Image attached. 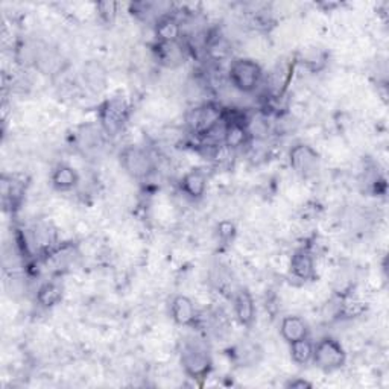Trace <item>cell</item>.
<instances>
[{
    "instance_id": "8992f818",
    "label": "cell",
    "mask_w": 389,
    "mask_h": 389,
    "mask_svg": "<svg viewBox=\"0 0 389 389\" xmlns=\"http://www.w3.org/2000/svg\"><path fill=\"white\" fill-rule=\"evenodd\" d=\"M224 110L220 107L215 104H207L193 111L190 125L194 129V133L209 136L215 131L220 122H224Z\"/></svg>"
},
{
    "instance_id": "7402d4cb",
    "label": "cell",
    "mask_w": 389,
    "mask_h": 389,
    "mask_svg": "<svg viewBox=\"0 0 389 389\" xmlns=\"http://www.w3.org/2000/svg\"><path fill=\"white\" fill-rule=\"evenodd\" d=\"M233 236H235V225L230 224V222H222L219 225V237L222 240H225V242H228V240L233 239Z\"/></svg>"
},
{
    "instance_id": "4fadbf2b",
    "label": "cell",
    "mask_w": 389,
    "mask_h": 389,
    "mask_svg": "<svg viewBox=\"0 0 389 389\" xmlns=\"http://www.w3.org/2000/svg\"><path fill=\"white\" fill-rule=\"evenodd\" d=\"M155 35L160 43L178 41L180 35H181V25L173 15L164 14L163 17L157 18Z\"/></svg>"
},
{
    "instance_id": "5b68a950",
    "label": "cell",
    "mask_w": 389,
    "mask_h": 389,
    "mask_svg": "<svg viewBox=\"0 0 389 389\" xmlns=\"http://www.w3.org/2000/svg\"><path fill=\"white\" fill-rule=\"evenodd\" d=\"M289 163L303 178H310L319 169V154L312 146L298 143L289 152Z\"/></svg>"
},
{
    "instance_id": "44dd1931",
    "label": "cell",
    "mask_w": 389,
    "mask_h": 389,
    "mask_svg": "<svg viewBox=\"0 0 389 389\" xmlns=\"http://www.w3.org/2000/svg\"><path fill=\"white\" fill-rule=\"evenodd\" d=\"M98 13L104 18V22L111 23L114 20L116 13H117V4L114 2H100L98 4Z\"/></svg>"
},
{
    "instance_id": "ac0fdd59",
    "label": "cell",
    "mask_w": 389,
    "mask_h": 389,
    "mask_svg": "<svg viewBox=\"0 0 389 389\" xmlns=\"http://www.w3.org/2000/svg\"><path fill=\"white\" fill-rule=\"evenodd\" d=\"M61 298H62L61 286L53 282L41 284L39 291H37V301H39V304L43 305V308H53L55 304H58L61 301Z\"/></svg>"
},
{
    "instance_id": "3957f363",
    "label": "cell",
    "mask_w": 389,
    "mask_h": 389,
    "mask_svg": "<svg viewBox=\"0 0 389 389\" xmlns=\"http://www.w3.org/2000/svg\"><path fill=\"white\" fill-rule=\"evenodd\" d=\"M128 116H129L128 102L120 96L111 98L100 105V111H99L100 124H102V128H104V131L110 136H116L120 129L124 128V125L128 120Z\"/></svg>"
},
{
    "instance_id": "ba28073f",
    "label": "cell",
    "mask_w": 389,
    "mask_h": 389,
    "mask_svg": "<svg viewBox=\"0 0 389 389\" xmlns=\"http://www.w3.org/2000/svg\"><path fill=\"white\" fill-rule=\"evenodd\" d=\"M224 143L230 150H237V147L246 145L249 138V131L245 122L240 119H225L224 116Z\"/></svg>"
},
{
    "instance_id": "e0dca14e",
    "label": "cell",
    "mask_w": 389,
    "mask_h": 389,
    "mask_svg": "<svg viewBox=\"0 0 389 389\" xmlns=\"http://www.w3.org/2000/svg\"><path fill=\"white\" fill-rule=\"evenodd\" d=\"M79 177L77 171L70 168V166L61 164L52 173V183L58 190H70L78 184Z\"/></svg>"
},
{
    "instance_id": "277c9868",
    "label": "cell",
    "mask_w": 389,
    "mask_h": 389,
    "mask_svg": "<svg viewBox=\"0 0 389 389\" xmlns=\"http://www.w3.org/2000/svg\"><path fill=\"white\" fill-rule=\"evenodd\" d=\"M181 365L190 377L202 378L211 369V357L207 348L199 344H186L181 351Z\"/></svg>"
},
{
    "instance_id": "603a6c76",
    "label": "cell",
    "mask_w": 389,
    "mask_h": 389,
    "mask_svg": "<svg viewBox=\"0 0 389 389\" xmlns=\"http://www.w3.org/2000/svg\"><path fill=\"white\" fill-rule=\"evenodd\" d=\"M288 388L304 389V388H312V383L310 382H305V381H301V378H296V381H292V382L288 383Z\"/></svg>"
},
{
    "instance_id": "9c48e42d",
    "label": "cell",
    "mask_w": 389,
    "mask_h": 389,
    "mask_svg": "<svg viewBox=\"0 0 389 389\" xmlns=\"http://www.w3.org/2000/svg\"><path fill=\"white\" fill-rule=\"evenodd\" d=\"M171 317L180 326H192L197 319V309L190 298L177 295L171 303Z\"/></svg>"
},
{
    "instance_id": "52a82bcc",
    "label": "cell",
    "mask_w": 389,
    "mask_h": 389,
    "mask_svg": "<svg viewBox=\"0 0 389 389\" xmlns=\"http://www.w3.org/2000/svg\"><path fill=\"white\" fill-rule=\"evenodd\" d=\"M120 163H122L124 169L136 178H142L151 171L150 157L137 146H126L120 152Z\"/></svg>"
},
{
    "instance_id": "9a60e30c",
    "label": "cell",
    "mask_w": 389,
    "mask_h": 389,
    "mask_svg": "<svg viewBox=\"0 0 389 389\" xmlns=\"http://www.w3.org/2000/svg\"><path fill=\"white\" fill-rule=\"evenodd\" d=\"M82 77H84V81L87 82V87L93 91H100L105 88L107 75L100 64L95 61L87 62L84 66V72H82Z\"/></svg>"
},
{
    "instance_id": "d6986e66",
    "label": "cell",
    "mask_w": 389,
    "mask_h": 389,
    "mask_svg": "<svg viewBox=\"0 0 389 389\" xmlns=\"http://www.w3.org/2000/svg\"><path fill=\"white\" fill-rule=\"evenodd\" d=\"M291 345V356L295 364L308 365L313 359V344L309 338L292 342Z\"/></svg>"
},
{
    "instance_id": "ffe728a7",
    "label": "cell",
    "mask_w": 389,
    "mask_h": 389,
    "mask_svg": "<svg viewBox=\"0 0 389 389\" xmlns=\"http://www.w3.org/2000/svg\"><path fill=\"white\" fill-rule=\"evenodd\" d=\"M2 193H4V204L8 207H13V206H18V202H20L22 199V194H23V187L20 186L18 183H8L5 178H4V183H2Z\"/></svg>"
},
{
    "instance_id": "7a4b0ae2",
    "label": "cell",
    "mask_w": 389,
    "mask_h": 389,
    "mask_svg": "<svg viewBox=\"0 0 389 389\" xmlns=\"http://www.w3.org/2000/svg\"><path fill=\"white\" fill-rule=\"evenodd\" d=\"M230 81L242 93H253L262 81V69L253 60H236L230 67Z\"/></svg>"
},
{
    "instance_id": "8fae6325",
    "label": "cell",
    "mask_w": 389,
    "mask_h": 389,
    "mask_svg": "<svg viewBox=\"0 0 389 389\" xmlns=\"http://www.w3.org/2000/svg\"><path fill=\"white\" fill-rule=\"evenodd\" d=\"M291 271L298 280H312L315 279V261L313 256L308 251V249H298L292 258H291Z\"/></svg>"
},
{
    "instance_id": "5bb4252c",
    "label": "cell",
    "mask_w": 389,
    "mask_h": 389,
    "mask_svg": "<svg viewBox=\"0 0 389 389\" xmlns=\"http://www.w3.org/2000/svg\"><path fill=\"white\" fill-rule=\"evenodd\" d=\"M280 333H282V338L288 342V344H292L295 341L308 338L309 329L303 318L286 317L280 324Z\"/></svg>"
},
{
    "instance_id": "30bf717a",
    "label": "cell",
    "mask_w": 389,
    "mask_h": 389,
    "mask_svg": "<svg viewBox=\"0 0 389 389\" xmlns=\"http://www.w3.org/2000/svg\"><path fill=\"white\" fill-rule=\"evenodd\" d=\"M235 312L237 321L245 327H251L256 319V304L253 295L246 289H240L235 298Z\"/></svg>"
},
{
    "instance_id": "6da1fadb",
    "label": "cell",
    "mask_w": 389,
    "mask_h": 389,
    "mask_svg": "<svg viewBox=\"0 0 389 389\" xmlns=\"http://www.w3.org/2000/svg\"><path fill=\"white\" fill-rule=\"evenodd\" d=\"M313 362L324 371H335L345 365L347 353L341 342L333 338H324L313 347Z\"/></svg>"
},
{
    "instance_id": "7c38bea8",
    "label": "cell",
    "mask_w": 389,
    "mask_h": 389,
    "mask_svg": "<svg viewBox=\"0 0 389 389\" xmlns=\"http://www.w3.org/2000/svg\"><path fill=\"white\" fill-rule=\"evenodd\" d=\"M207 189V175L201 169H192L181 180V190L189 198H201Z\"/></svg>"
},
{
    "instance_id": "2e32d148",
    "label": "cell",
    "mask_w": 389,
    "mask_h": 389,
    "mask_svg": "<svg viewBox=\"0 0 389 389\" xmlns=\"http://www.w3.org/2000/svg\"><path fill=\"white\" fill-rule=\"evenodd\" d=\"M157 55H159V61H161L164 66L175 67L183 62L184 53L178 41L173 43H159V48H157Z\"/></svg>"
}]
</instances>
